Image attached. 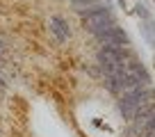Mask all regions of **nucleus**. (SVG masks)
<instances>
[{"label":"nucleus","instance_id":"nucleus-4","mask_svg":"<svg viewBox=\"0 0 155 137\" xmlns=\"http://www.w3.org/2000/svg\"><path fill=\"white\" fill-rule=\"evenodd\" d=\"M101 5H105V2H101V0H71V9L75 12L80 18L87 16L89 12H96Z\"/></svg>","mask_w":155,"mask_h":137},{"label":"nucleus","instance_id":"nucleus-1","mask_svg":"<svg viewBox=\"0 0 155 137\" xmlns=\"http://www.w3.org/2000/svg\"><path fill=\"white\" fill-rule=\"evenodd\" d=\"M114 25H116V18H114V14H112L110 5H101L96 12H89L87 16H82V28L87 30L89 34H94V37L107 32V30L114 28Z\"/></svg>","mask_w":155,"mask_h":137},{"label":"nucleus","instance_id":"nucleus-6","mask_svg":"<svg viewBox=\"0 0 155 137\" xmlns=\"http://www.w3.org/2000/svg\"><path fill=\"white\" fill-rule=\"evenodd\" d=\"M5 50H7V46H5V41L0 39V64H2V57H5Z\"/></svg>","mask_w":155,"mask_h":137},{"label":"nucleus","instance_id":"nucleus-7","mask_svg":"<svg viewBox=\"0 0 155 137\" xmlns=\"http://www.w3.org/2000/svg\"><path fill=\"white\" fill-rule=\"evenodd\" d=\"M107 2H110V0H105V5H107Z\"/></svg>","mask_w":155,"mask_h":137},{"label":"nucleus","instance_id":"nucleus-3","mask_svg":"<svg viewBox=\"0 0 155 137\" xmlns=\"http://www.w3.org/2000/svg\"><path fill=\"white\" fill-rule=\"evenodd\" d=\"M48 28H50V34H53L55 39H57V44H66L68 39H71V23H68L64 16L59 14H53L48 21Z\"/></svg>","mask_w":155,"mask_h":137},{"label":"nucleus","instance_id":"nucleus-5","mask_svg":"<svg viewBox=\"0 0 155 137\" xmlns=\"http://www.w3.org/2000/svg\"><path fill=\"white\" fill-rule=\"evenodd\" d=\"M135 14L139 16V18H144V21H150L153 16L148 14V9H146V5L144 2H137V7H135Z\"/></svg>","mask_w":155,"mask_h":137},{"label":"nucleus","instance_id":"nucleus-2","mask_svg":"<svg viewBox=\"0 0 155 137\" xmlns=\"http://www.w3.org/2000/svg\"><path fill=\"white\" fill-rule=\"evenodd\" d=\"M94 39H96L101 46H130V37H128V32L119 23H116L114 28H110L107 32L94 37Z\"/></svg>","mask_w":155,"mask_h":137}]
</instances>
